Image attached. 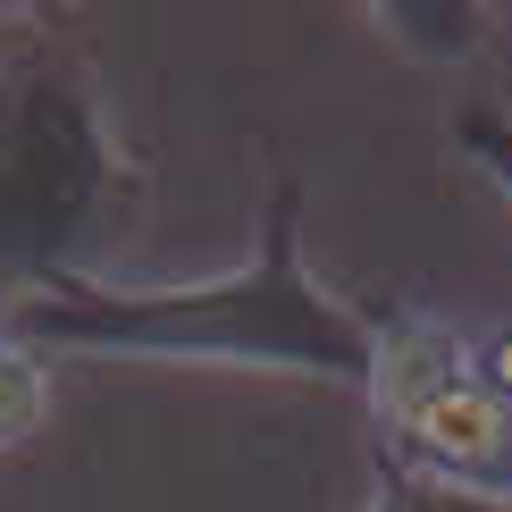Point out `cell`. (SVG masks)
<instances>
[{
	"instance_id": "6da1fadb",
	"label": "cell",
	"mask_w": 512,
	"mask_h": 512,
	"mask_svg": "<svg viewBox=\"0 0 512 512\" xmlns=\"http://www.w3.org/2000/svg\"><path fill=\"white\" fill-rule=\"evenodd\" d=\"M17 336L34 353H101V361H236V370H303L361 387L370 378V311L303 269V185H269L261 252L236 277L194 286H42L17 303Z\"/></svg>"
},
{
	"instance_id": "7a4b0ae2",
	"label": "cell",
	"mask_w": 512,
	"mask_h": 512,
	"mask_svg": "<svg viewBox=\"0 0 512 512\" xmlns=\"http://www.w3.org/2000/svg\"><path fill=\"white\" fill-rule=\"evenodd\" d=\"M135 202L143 177L84 59L68 42H17L0 59V286L42 294L101 277Z\"/></svg>"
},
{
	"instance_id": "3957f363",
	"label": "cell",
	"mask_w": 512,
	"mask_h": 512,
	"mask_svg": "<svg viewBox=\"0 0 512 512\" xmlns=\"http://www.w3.org/2000/svg\"><path fill=\"white\" fill-rule=\"evenodd\" d=\"M361 395L387 429V462L462 496L512 504V395L487 378L462 328L429 311H378Z\"/></svg>"
},
{
	"instance_id": "277c9868",
	"label": "cell",
	"mask_w": 512,
	"mask_h": 512,
	"mask_svg": "<svg viewBox=\"0 0 512 512\" xmlns=\"http://www.w3.org/2000/svg\"><path fill=\"white\" fill-rule=\"evenodd\" d=\"M370 26L395 34L412 59H445V68H454V59H471L479 42L496 34V9H479V0H437V9L429 0H378Z\"/></svg>"
},
{
	"instance_id": "5b68a950",
	"label": "cell",
	"mask_w": 512,
	"mask_h": 512,
	"mask_svg": "<svg viewBox=\"0 0 512 512\" xmlns=\"http://www.w3.org/2000/svg\"><path fill=\"white\" fill-rule=\"evenodd\" d=\"M51 420V361H42L17 328H0V454L26 445Z\"/></svg>"
},
{
	"instance_id": "8992f818",
	"label": "cell",
	"mask_w": 512,
	"mask_h": 512,
	"mask_svg": "<svg viewBox=\"0 0 512 512\" xmlns=\"http://www.w3.org/2000/svg\"><path fill=\"white\" fill-rule=\"evenodd\" d=\"M370 512H512V504H487V496H462V487H437L420 471L378 454V487H370Z\"/></svg>"
},
{
	"instance_id": "52a82bcc",
	"label": "cell",
	"mask_w": 512,
	"mask_h": 512,
	"mask_svg": "<svg viewBox=\"0 0 512 512\" xmlns=\"http://www.w3.org/2000/svg\"><path fill=\"white\" fill-rule=\"evenodd\" d=\"M454 143L471 152L487 177H496V194L512 202V118H496V110H462V126H454Z\"/></svg>"
},
{
	"instance_id": "ba28073f",
	"label": "cell",
	"mask_w": 512,
	"mask_h": 512,
	"mask_svg": "<svg viewBox=\"0 0 512 512\" xmlns=\"http://www.w3.org/2000/svg\"><path fill=\"white\" fill-rule=\"evenodd\" d=\"M479 361H487V378H496V387L512 395V336H504V345H496V353H479Z\"/></svg>"
}]
</instances>
